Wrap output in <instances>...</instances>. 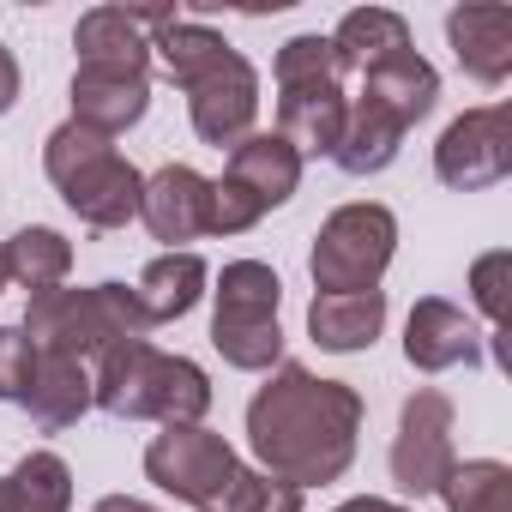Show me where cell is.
<instances>
[{
    "label": "cell",
    "instance_id": "1",
    "mask_svg": "<svg viewBox=\"0 0 512 512\" xmlns=\"http://www.w3.org/2000/svg\"><path fill=\"white\" fill-rule=\"evenodd\" d=\"M362 392L320 380L302 362H278L266 386L247 398V446L266 476L290 488H326L356 464Z\"/></svg>",
    "mask_w": 512,
    "mask_h": 512
},
{
    "label": "cell",
    "instance_id": "2",
    "mask_svg": "<svg viewBox=\"0 0 512 512\" xmlns=\"http://www.w3.org/2000/svg\"><path fill=\"white\" fill-rule=\"evenodd\" d=\"M91 410L121 416V422H163V428H193L211 410V380L199 362L157 350L151 338L115 344L97 356L91 374Z\"/></svg>",
    "mask_w": 512,
    "mask_h": 512
},
{
    "label": "cell",
    "instance_id": "3",
    "mask_svg": "<svg viewBox=\"0 0 512 512\" xmlns=\"http://www.w3.org/2000/svg\"><path fill=\"white\" fill-rule=\"evenodd\" d=\"M43 169L61 187L67 211H79V223H91V229H127L139 217L145 175L115 151V139L67 121V127H55L43 139Z\"/></svg>",
    "mask_w": 512,
    "mask_h": 512
},
{
    "label": "cell",
    "instance_id": "4",
    "mask_svg": "<svg viewBox=\"0 0 512 512\" xmlns=\"http://www.w3.org/2000/svg\"><path fill=\"white\" fill-rule=\"evenodd\" d=\"M145 332H151V320H145V308H139V296L127 284H91V290L61 284V290L31 296V308H25L31 350L73 356V362H97L115 344H133Z\"/></svg>",
    "mask_w": 512,
    "mask_h": 512
},
{
    "label": "cell",
    "instance_id": "5",
    "mask_svg": "<svg viewBox=\"0 0 512 512\" xmlns=\"http://www.w3.org/2000/svg\"><path fill=\"white\" fill-rule=\"evenodd\" d=\"M392 247H398V217L374 199L338 205L308 253V272L320 296H356V290H380L386 266H392Z\"/></svg>",
    "mask_w": 512,
    "mask_h": 512
},
{
    "label": "cell",
    "instance_id": "6",
    "mask_svg": "<svg viewBox=\"0 0 512 512\" xmlns=\"http://www.w3.org/2000/svg\"><path fill=\"white\" fill-rule=\"evenodd\" d=\"M235 470H241L235 446H229L223 434H211L205 422H193V428H163V434H151V446H145V476H151L163 494L187 500L193 512H211V506L223 500V488L235 482Z\"/></svg>",
    "mask_w": 512,
    "mask_h": 512
},
{
    "label": "cell",
    "instance_id": "7",
    "mask_svg": "<svg viewBox=\"0 0 512 512\" xmlns=\"http://www.w3.org/2000/svg\"><path fill=\"white\" fill-rule=\"evenodd\" d=\"M181 91H187L193 133L205 145H217V151H235L253 133V121H260V73H253V61L235 55V49H223L211 67H199Z\"/></svg>",
    "mask_w": 512,
    "mask_h": 512
},
{
    "label": "cell",
    "instance_id": "8",
    "mask_svg": "<svg viewBox=\"0 0 512 512\" xmlns=\"http://www.w3.org/2000/svg\"><path fill=\"white\" fill-rule=\"evenodd\" d=\"M434 175L452 193H482V187L506 181L512 175V115H506V103L464 109L434 145Z\"/></svg>",
    "mask_w": 512,
    "mask_h": 512
},
{
    "label": "cell",
    "instance_id": "9",
    "mask_svg": "<svg viewBox=\"0 0 512 512\" xmlns=\"http://www.w3.org/2000/svg\"><path fill=\"white\" fill-rule=\"evenodd\" d=\"M452 464H458V452H452V398L434 392V386H422V392H410L404 410H398L392 482L422 500V494H440V482H446Z\"/></svg>",
    "mask_w": 512,
    "mask_h": 512
},
{
    "label": "cell",
    "instance_id": "10",
    "mask_svg": "<svg viewBox=\"0 0 512 512\" xmlns=\"http://www.w3.org/2000/svg\"><path fill=\"white\" fill-rule=\"evenodd\" d=\"M205 211H211V181L187 163H163L157 175H145L139 193V217L157 241H169V253H187V241L205 235Z\"/></svg>",
    "mask_w": 512,
    "mask_h": 512
},
{
    "label": "cell",
    "instance_id": "11",
    "mask_svg": "<svg viewBox=\"0 0 512 512\" xmlns=\"http://www.w3.org/2000/svg\"><path fill=\"white\" fill-rule=\"evenodd\" d=\"M404 356L422 374H446V368H470L482 362V332L470 326L464 308H452L446 296H422L404 320Z\"/></svg>",
    "mask_w": 512,
    "mask_h": 512
},
{
    "label": "cell",
    "instance_id": "12",
    "mask_svg": "<svg viewBox=\"0 0 512 512\" xmlns=\"http://www.w3.org/2000/svg\"><path fill=\"white\" fill-rule=\"evenodd\" d=\"M344 115H350L344 85H296V91H278V139H284L302 163L338 151Z\"/></svg>",
    "mask_w": 512,
    "mask_h": 512
},
{
    "label": "cell",
    "instance_id": "13",
    "mask_svg": "<svg viewBox=\"0 0 512 512\" xmlns=\"http://www.w3.org/2000/svg\"><path fill=\"white\" fill-rule=\"evenodd\" d=\"M223 181H235L260 211H278V205H290L296 187H302V157H296L278 133H247V139L229 151Z\"/></svg>",
    "mask_w": 512,
    "mask_h": 512
},
{
    "label": "cell",
    "instance_id": "14",
    "mask_svg": "<svg viewBox=\"0 0 512 512\" xmlns=\"http://www.w3.org/2000/svg\"><path fill=\"white\" fill-rule=\"evenodd\" d=\"M446 43L476 85H506V73H512V7H452Z\"/></svg>",
    "mask_w": 512,
    "mask_h": 512
},
{
    "label": "cell",
    "instance_id": "15",
    "mask_svg": "<svg viewBox=\"0 0 512 512\" xmlns=\"http://www.w3.org/2000/svg\"><path fill=\"white\" fill-rule=\"evenodd\" d=\"M79 67L91 73H145L151 79V37L133 7H91L73 31Z\"/></svg>",
    "mask_w": 512,
    "mask_h": 512
},
{
    "label": "cell",
    "instance_id": "16",
    "mask_svg": "<svg viewBox=\"0 0 512 512\" xmlns=\"http://www.w3.org/2000/svg\"><path fill=\"white\" fill-rule=\"evenodd\" d=\"M145 109H151V79L145 73H91V67L73 73V121L79 127L115 139V133L139 127Z\"/></svg>",
    "mask_w": 512,
    "mask_h": 512
},
{
    "label": "cell",
    "instance_id": "17",
    "mask_svg": "<svg viewBox=\"0 0 512 512\" xmlns=\"http://www.w3.org/2000/svg\"><path fill=\"white\" fill-rule=\"evenodd\" d=\"M19 404H25V416H31L43 434H61V428H73V422L91 410V368L73 362V356H49V350H37Z\"/></svg>",
    "mask_w": 512,
    "mask_h": 512
},
{
    "label": "cell",
    "instance_id": "18",
    "mask_svg": "<svg viewBox=\"0 0 512 512\" xmlns=\"http://www.w3.org/2000/svg\"><path fill=\"white\" fill-rule=\"evenodd\" d=\"M326 43H332L338 73H374V67L410 55V25L398 13H386V7H356V13L338 19V31Z\"/></svg>",
    "mask_w": 512,
    "mask_h": 512
},
{
    "label": "cell",
    "instance_id": "19",
    "mask_svg": "<svg viewBox=\"0 0 512 512\" xmlns=\"http://www.w3.org/2000/svg\"><path fill=\"white\" fill-rule=\"evenodd\" d=\"M386 326V290H356V296H314L308 302V338L332 356H356L380 338Z\"/></svg>",
    "mask_w": 512,
    "mask_h": 512
},
{
    "label": "cell",
    "instance_id": "20",
    "mask_svg": "<svg viewBox=\"0 0 512 512\" xmlns=\"http://www.w3.org/2000/svg\"><path fill=\"white\" fill-rule=\"evenodd\" d=\"M205 284H211V272H205L199 253L187 247V253H157V260L139 272L133 296H139V308H145V320H151V326H169V320H181V314H193V308H199Z\"/></svg>",
    "mask_w": 512,
    "mask_h": 512
},
{
    "label": "cell",
    "instance_id": "21",
    "mask_svg": "<svg viewBox=\"0 0 512 512\" xmlns=\"http://www.w3.org/2000/svg\"><path fill=\"white\" fill-rule=\"evenodd\" d=\"M404 121L398 115H386L380 103H368V97H356L350 103V115H344V139H338V151H332V163L344 169V175H380V169H392V157H398V145H404Z\"/></svg>",
    "mask_w": 512,
    "mask_h": 512
},
{
    "label": "cell",
    "instance_id": "22",
    "mask_svg": "<svg viewBox=\"0 0 512 512\" xmlns=\"http://www.w3.org/2000/svg\"><path fill=\"white\" fill-rule=\"evenodd\" d=\"M362 97H368V103H380L386 115H398L404 127H416V121H422V115H434V103H440V73L410 49V55H398V61H386V67L362 73Z\"/></svg>",
    "mask_w": 512,
    "mask_h": 512
},
{
    "label": "cell",
    "instance_id": "23",
    "mask_svg": "<svg viewBox=\"0 0 512 512\" xmlns=\"http://www.w3.org/2000/svg\"><path fill=\"white\" fill-rule=\"evenodd\" d=\"M73 506V470L61 452H31L0 476V512H67Z\"/></svg>",
    "mask_w": 512,
    "mask_h": 512
},
{
    "label": "cell",
    "instance_id": "24",
    "mask_svg": "<svg viewBox=\"0 0 512 512\" xmlns=\"http://www.w3.org/2000/svg\"><path fill=\"white\" fill-rule=\"evenodd\" d=\"M211 344L241 374H272L284 362V326L266 314H211Z\"/></svg>",
    "mask_w": 512,
    "mask_h": 512
},
{
    "label": "cell",
    "instance_id": "25",
    "mask_svg": "<svg viewBox=\"0 0 512 512\" xmlns=\"http://www.w3.org/2000/svg\"><path fill=\"white\" fill-rule=\"evenodd\" d=\"M7 272H13V284H25L31 296L61 290L67 272H73V241H67L61 229H49V223H31V229H19V235L7 241Z\"/></svg>",
    "mask_w": 512,
    "mask_h": 512
},
{
    "label": "cell",
    "instance_id": "26",
    "mask_svg": "<svg viewBox=\"0 0 512 512\" xmlns=\"http://www.w3.org/2000/svg\"><path fill=\"white\" fill-rule=\"evenodd\" d=\"M446 512H512V470L500 458H464L440 482Z\"/></svg>",
    "mask_w": 512,
    "mask_h": 512
},
{
    "label": "cell",
    "instance_id": "27",
    "mask_svg": "<svg viewBox=\"0 0 512 512\" xmlns=\"http://www.w3.org/2000/svg\"><path fill=\"white\" fill-rule=\"evenodd\" d=\"M211 512H302V488L266 476V470H235V482L223 488V500Z\"/></svg>",
    "mask_w": 512,
    "mask_h": 512
},
{
    "label": "cell",
    "instance_id": "28",
    "mask_svg": "<svg viewBox=\"0 0 512 512\" xmlns=\"http://www.w3.org/2000/svg\"><path fill=\"white\" fill-rule=\"evenodd\" d=\"M278 91H296V85H338V61H332V43L326 37H290L278 49V67H272Z\"/></svg>",
    "mask_w": 512,
    "mask_h": 512
},
{
    "label": "cell",
    "instance_id": "29",
    "mask_svg": "<svg viewBox=\"0 0 512 512\" xmlns=\"http://www.w3.org/2000/svg\"><path fill=\"white\" fill-rule=\"evenodd\" d=\"M506 278H512V253L506 247L482 253V260L470 266V296H476V308H482V320L494 332H506Z\"/></svg>",
    "mask_w": 512,
    "mask_h": 512
},
{
    "label": "cell",
    "instance_id": "30",
    "mask_svg": "<svg viewBox=\"0 0 512 512\" xmlns=\"http://www.w3.org/2000/svg\"><path fill=\"white\" fill-rule=\"evenodd\" d=\"M31 362H37V350L25 338V326H0V404H19L25 398Z\"/></svg>",
    "mask_w": 512,
    "mask_h": 512
},
{
    "label": "cell",
    "instance_id": "31",
    "mask_svg": "<svg viewBox=\"0 0 512 512\" xmlns=\"http://www.w3.org/2000/svg\"><path fill=\"white\" fill-rule=\"evenodd\" d=\"M19 103V61H13V49L0 43V115H7Z\"/></svg>",
    "mask_w": 512,
    "mask_h": 512
},
{
    "label": "cell",
    "instance_id": "32",
    "mask_svg": "<svg viewBox=\"0 0 512 512\" xmlns=\"http://www.w3.org/2000/svg\"><path fill=\"white\" fill-rule=\"evenodd\" d=\"M91 512H163V506H151V500H139V494H103Z\"/></svg>",
    "mask_w": 512,
    "mask_h": 512
},
{
    "label": "cell",
    "instance_id": "33",
    "mask_svg": "<svg viewBox=\"0 0 512 512\" xmlns=\"http://www.w3.org/2000/svg\"><path fill=\"white\" fill-rule=\"evenodd\" d=\"M338 512H410V506H398V500H374V494H362V500H344Z\"/></svg>",
    "mask_w": 512,
    "mask_h": 512
},
{
    "label": "cell",
    "instance_id": "34",
    "mask_svg": "<svg viewBox=\"0 0 512 512\" xmlns=\"http://www.w3.org/2000/svg\"><path fill=\"white\" fill-rule=\"evenodd\" d=\"M13 284V272H7V241H0V290Z\"/></svg>",
    "mask_w": 512,
    "mask_h": 512
}]
</instances>
